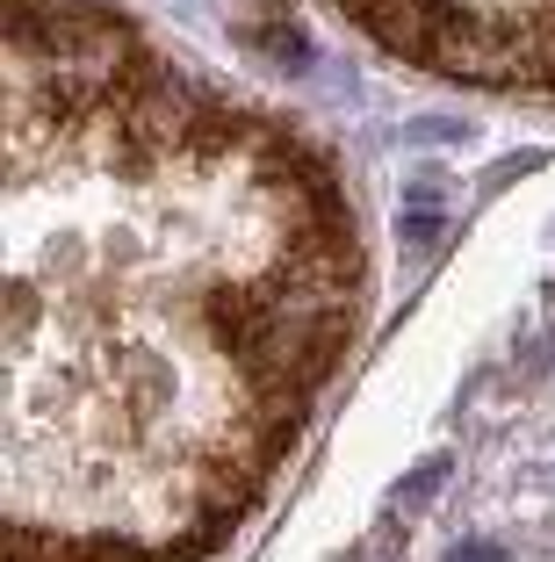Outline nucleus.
I'll use <instances>...</instances> for the list:
<instances>
[{
    "mask_svg": "<svg viewBox=\"0 0 555 562\" xmlns=\"http://www.w3.org/2000/svg\"><path fill=\"white\" fill-rule=\"evenodd\" d=\"M447 469H455V462H447V454H433V462H419V469H411V476H404V497H411V505H425V497H433V491H441V483H447Z\"/></svg>",
    "mask_w": 555,
    "mask_h": 562,
    "instance_id": "f257e3e1",
    "label": "nucleus"
},
{
    "mask_svg": "<svg viewBox=\"0 0 555 562\" xmlns=\"http://www.w3.org/2000/svg\"><path fill=\"white\" fill-rule=\"evenodd\" d=\"M447 137H462V123H447V116H425V123H411V145H447Z\"/></svg>",
    "mask_w": 555,
    "mask_h": 562,
    "instance_id": "f03ea898",
    "label": "nucleus"
},
{
    "mask_svg": "<svg viewBox=\"0 0 555 562\" xmlns=\"http://www.w3.org/2000/svg\"><path fill=\"white\" fill-rule=\"evenodd\" d=\"M447 562H506V548H498V541H462Z\"/></svg>",
    "mask_w": 555,
    "mask_h": 562,
    "instance_id": "7ed1b4c3",
    "label": "nucleus"
}]
</instances>
